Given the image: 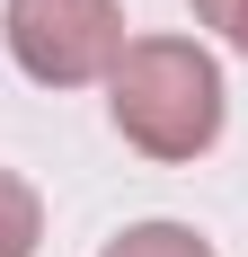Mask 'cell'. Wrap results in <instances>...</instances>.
<instances>
[{"instance_id":"2","label":"cell","mask_w":248,"mask_h":257,"mask_svg":"<svg viewBox=\"0 0 248 257\" xmlns=\"http://www.w3.org/2000/svg\"><path fill=\"white\" fill-rule=\"evenodd\" d=\"M0 36H9V62L36 89H89L133 45L115 0H9L0 9Z\"/></svg>"},{"instance_id":"4","label":"cell","mask_w":248,"mask_h":257,"mask_svg":"<svg viewBox=\"0 0 248 257\" xmlns=\"http://www.w3.org/2000/svg\"><path fill=\"white\" fill-rule=\"evenodd\" d=\"M98 257H213V239L186 231V222H133V231H115Z\"/></svg>"},{"instance_id":"3","label":"cell","mask_w":248,"mask_h":257,"mask_svg":"<svg viewBox=\"0 0 248 257\" xmlns=\"http://www.w3.org/2000/svg\"><path fill=\"white\" fill-rule=\"evenodd\" d=\"M45 248V204L18 169H0V257H36Z\"/></svg>"},{"instance_id":"5","label":"cell","mask_w":248,"mask_h":257,"mask_svg":"<svg viewBox=\"0 0 248 257\" xmlns=\"http://www.w3.org/2000/svg\"><path fill=\"white\" fill-rule=\"evenodd\" d=\"M195 18L213 27L230 53H248V0H195Z\"/></svg>"},{"instance_id":"1","label":"cell","mask_w":248,"mask_h":257,"mask_svg":"<svg viewBox=\"0 0 248 257\" xmlns=\"http://www.w3.org/2000/svg\"><path fill=\"white\" fill-rule=\"evenodd\" d=\"M106 115L142 160H169V169L204 160L222 142V115H230L222 62L195 36H133L106 71Z\"/></svg>"}]
</instances>
